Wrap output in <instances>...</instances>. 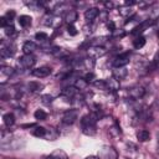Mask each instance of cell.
Wrapping results in <instances>:
<instances>
[{"instance_id":"6da1fadb","label":"cell","mask_w":159,"mask_h":159,"mask_svg":"<svg viewBox=\"0 0 159 159\" xmlns=\"http://www.w3.org/2000/svg\"><path fill=\"white\" fill-rule=\"evenodd\" d=\"M96 123H97V117L94 114H86L84 117H82L81 124L83 133L93 135L96 133Z\"/></svg>"},{"instance_id":"7a4b0ae2","label":"cell","mask_w":159,"mask_h":159,"mask_svg":"<svg viewBox=\"0 0 159 159\" xmlns=\"http://www.w3.org/2000/svg\"><path fill=\"white\" fill-rule=\"evenodd\" d=\"M36 63V57L34 55H24L20 61H19V65L22 67V68H31L34 67V65Z\"/></svg>"},{"instance_id":"3957f363","label":"cell","mask_w":159,"mask_h":159,"mask_svg":"<svg viewBox=\"0 0 159 159\" xmlns=\"http://www.w3.org/2000/svg\"><path fill=\"white\" fill-rule=\"evenodd\" d=\"M129 62V52H125V53H122L119 56H117L113 61V66L116 68H122L124 67L127 63Z\"/></svg>"},{"instance_id":"277c9868","label":"cell","mask_w":159,"mask_h":159,"mask_svg":"<svg viewBox=\"0 0 159 159\" xmlns=\"http://www.w3.org/2000/svg\"><path fill=\"white\" fill-rule=\"evenodd\" d=\"M14 52H15V46L12 43H10V42H7V43L2 42L1 43V47H0L1 57H10L14 55Z\"/></svg>"},{"instance_id":"5b68a950","label":"cell","mask_w":159,"mask_h":159,"mask_svg":"<svg viewBox=\"0 0 159 159\" xmlns=\"http://www.w3.org/2000/svg\"><path fill=\"white\" fill-rule=\"evenodd\" d=\"M99 159H117L118 155H117V152L111 148V147H107V148H103L102 152L99 153Z\"/></svg>"},{"instance_id":"8992f818","label":"cell","mask_w":159,"mask_h":159,"mask_svg":"<svg viewBox=\"0 0 159 159\" xmlns=\"http://www.w3.org/2000/svg\"><path fill=\"white\" fill-rule=\"evenodd\" d=\"M50 73H51V68H50V67H47V66L37 67V68H34V70L31 71V75H32V76H35V77H39V78L47 77Z\"/></svg>"},{"instance_id":"52a82bcc","label":"cell","mask_w":159,"mask_h":159,"mask_svg":"<svg viewBox=\"0 0 159 159\" xmlns=\"http://www.w3.org/2000/svg\"><path fill=\"white\" fill-rule=\"evenodd\" d=\"M76 119H77V111L70 109V111L65 112V114L62 116V122L65 124H72Z\"/></svg>"},{"instance_id":"ba28073f","label":"cell","mask_w":159,"mask_h":159,"mask_svg":"<svg viewBox=\"0 0 159 159\" xmlns=\"http://www.w3.org/2000/svg\"><path fill=\"white\" fill-rule=\"evenodd\" d=\"M128 93H129V96H130L132 98L139 99V98H142V97L145 94V89H144L143 87H140V86H135V87L130 88V89L128 91Z\"/></svg>"},{"instance_id":"9c48e42d","label":"cell","mask_w":159,"mask_h":159,"mask_svg":"<svg viewBox=\"0 0 159 159\" xmlns=\"http://www.w3.org/2000/svg\"><path fill=\"white\" fill-rule=\"evenodd\" d=\"M98 14H99V10H98L97 7H89V9L86 10V12H84V19H86L88 22H91V21H93V20L98 16Z\"/></svg>"},{"instance_id":"30bf717a","label":"cell","mask_w":159,"mask_h":159,"mask_svg":"<svg viewBox=\"0 0 159 159\" xmlns=\"http://www.w3.org/2000/svg\"><path fill=\"white\" fill-rule=\"evenodd\" d=\"M88 53L93 57H99V56H103L106 53V50L102 46H93V47L88 48Z\"/></svg>"},{"instance_id":"8fae6325","label":"cell","mask_w":159,"mask_h":159,"mask_svg":"<svg viewBox=\"0 0 159 159\" xmlns=\"http://www.w3.org/2000/svg\"><path fill=\"white\" fill-rule=\"evenodd\" d=\"M36 48H37V46H36V43L32 42V41H26V42L24 43V46H22V51L25 52V55H32V52H34Z\"/></svg>"},{"instance_id":"7c38bea8","label":"cell","mask_w":159,"mask_h":159,"mask_svg":"<svg viewBox=\"0 0 159 159\" xmlns=\"http://www.w3.org/2000/svg\"><path fill=\"white\" fill-rule=\"evenodd\" d=\"M47 159H67V154L62 149H56L48 155Z\"/></svg>"},{"instance_id":"4fadbf2b","label":"cell","mask_w":159,"mask_h":159,"mask_svg":"<svg viewBox=\"0 0 159 159\" xmlns=\"http://www.w3.org/2000/svg\"><path fill=\"white\" fill-rule=\"evenodd\" d=\"M77 17H78V15H77V11H75V10H68V11L66 12V15H65V20H66L70 25H72V24L77 20Z\"/></svg>"},{"instance_id":"5bb4252c","label":"cell","mask_w":159,"mask_h":159,"mask_svg":"<svg viewBox=\"0 0 159 159\" xmlns=\"http://www.w3.org/2000/svg\"><path fill=\"white\" fill-rule=\"evenodd\" d=\"M137 138H138L139 142H147V140L150 139V133L148 130H145V129H142V130H139L137 133Z\"/></svg>"},{"instance_id":"9a60e30c","label":"cell","mask_w":159,"mask_h":159,"mask_svg":"<svg viewBox=\"0 0 159 159\" xmlns=\"http://www.w3.org/2000/svg\"><path fill=\"white\" fill-rule=\"evenodd\" d=\"M77 91L78 89L75 86H68V87H66V88L62 89V94L66 96V97H73L77 93Z\"/></svg>"},{"instance_id":"2e32d148","label":"cell","mask_w":159,"mask_h":159,"mask_svg":"<svg viewBox=\"0 0 159 159\" xmlns=\"http://www.w3.org/2000/svg\"><path fill=\"white\" fill-rule=\"evenodd\" d=\"M31 17L29 16V15H21L20 17H19V25L20 26H22V27H27L30 24H31Z\"/></svg>"},{"instance_id":"e0dca14e","label":"cell","mask_w":159,"mask_h":159,"mask_svg":"<svg viewBox=\"0 0 159 159\" xmlns=\"http://www.w3.org/2000/svg\"><path fill=\"white\" fill-rule=\"evenodd\" d=\"M119 88V81L116 80L114 77L111 78L109 81H107V89H111V91H117Z\"/></svg>"},{"instance_id":"ac0fdd59","label":"cell","mask_w":159,"mask_h":159,"mask_svg":"<svg viewBox=\"0 0 159 159\" xmlns=\"http://www.w3.org/2000/svg\"><path fill=\"white\" fill-rule=\"evenodd\" d=\"M2 119H4V123H5L6 127H10V125H12L15 123V116L12 113H10V112L6 113V114H4Z\"/></svg>"},{"instance_id":"d6986e66","label":"cell","mask_w":159,"mask_h":159,"mask_svg":"<svg viewBox=\"0 0 159 159\" xmlns=\"http://www.w3.org/2000/svg\"><path fill=\"white\" fill-rule=\"evenodd\" d=\"M113 76H114V78L116 80H122V78H124L125 76H127V70H124L123 67L122 68H116L114 71H113Z\"/></svg>"},{"instance_id":"ffe728a7","label":"cell","mask_w":159,"mask_h":159,"mask_svg":"<svg viewBox=\"0 0 159 159\" xmlns=\"http://www.w3.org/2000/svg\"><path fill=\"white\" fill-rule=\"evenodd\" d=\"M87 81H86V78H77V80H75V82H73V86L77 88V89H84L86 87H87Z\"/></svg>"},{"instance_id":"44dd1931","label":"cell","mask_w":159,"mask_h":159,"mask_svg":"<svg viewBox=\"0 0 159 159\" xmlns=\"http://www.w3.org/2000/svg\"><path fill=\"white\" fill-rule=\"evenodd\" d=\"M47 133V130L43 128V127H35L32 130H31V134L35 135V137H45Z\"/></svg>"},{"instance_id":"7402d4cb","label":"cell","mask_w":159,"mask_h":159,"mask_svg":"<svg viewBox=\"0 0 159 159\" xmlns=\"http://www.w3.org/2000/svg\"><path fill=\"white\" fill-rule=\"evenodd\" d=\"M27 87H29V89L31 91V92H36V91H41L42 88H43V86L40 83V82H30L29 84H27Z\"/></svg>"},{"instance_id":"603a6c76","label":"cell","mask_w":159,"mask_h":159,"mask_svg":"<svg viewBox=\"0 0 159 159\" xmlns=\"http://www.w3.org/2000/svg\"><path fill=\"white\" fill-rule=\"evenodd\" d=\"M145 45V39L143 37V36H138L134 41H133V46L135 47V48H140V47H143Z\"/></svg>"},{"instance_id":"cb8c5ba5","label":"cell","mask_w":159,"mask_h":159,"mask_svg":"<svg viewBox=\"0 0 159 159\" xmlns=\"http://www.w3.org/2000/svg\"><path fill=\"white\" fill-rule=\"evenodd\" d=\"M34 116H35L36 119H40V120H45L47 118V113L45 111H42V109H36V112L34 113Z\"/></svg>"},{"instance_id":"d4e9b609","label":"cell","mask_w":159,"mask_h":159,"mask_svg":"<svg viewBox=\"0 0 159 159\" xmlns=\"http://www.w3.org/2000/svg\"><path fill=\"white\" fill-rule=\"evenodd\" d=\"M0 72H1V76H2V77H4V76H5V77H9L10 75H12L14 71H12L11 67H5V66H2Z\"/></svg>"},{"instance_id":"484cf974","label":"cell","mask_w":159,"mask_h":159,"mask_svg":"<svg viewBox=\"0 0 159 159\" xmlns=\"http://www.w3.org/2000/svg\"><path fill=\"white\" fill-rule=\"evenodd\" d=\"M94 86H96V87H99V88H102V89H107V81H106V80L96 81V82H94Z\"/></svg>"},{"instance_id":"4316f807","label":"cell","mask_w":159,"mask_h":159,"mask_svg":"<svg viewBox=\"0 0 159 159\" xmlns=\"http://www.w3.org/2000/svg\"><path fill=\"white\" fill-rule=\"evenodd\" d=\"M35 39L39 41H45V40H47V34L46 32H37L35 35Z\"/></svg>"},{"instance_id":"83f0119b","label":"cell","mask_w":159,"mask_h":159,"mask_svg":"<svg viewBox=\"0 0 159 159\" xmlns=\"http://www.w3.org/2000/svg\"><path fill=\"white\" fill-rule=\"evenodd\" d=\"M0 25H1L2 27H7L9 25H11V22H10L5 16H2V17H0Z\"/></svg>"},{"instance_id":"f1b7e54d","label":"cell","mask_w":159,"mask_h":159,"mask_svg":"<svg viewBox=\"0 0 159 159\" xmlns=\"http://www.w3.org/2000/svg\"><path fill=\"white\" fill-rule=\"evenodd\" d=\"M14 16H15V11H14V10L7 11V12H6V15H5V17H6V19H7L10 22H11V20L14 19Z\"/></svg>"},{"instance_id":"f546056e","label":"cell","mask_w":159,"mask_h":159,"mask_svg":"<svg viewBox=\"0 0 159 159\" xmlns=\"http://www.w3.org/2000/svg\"><path fill=\"white\" fill-rule=\"evenodd\" d=\"M6 30H5V34L6 35H12L14 32H15V29H14V26L12 25H9L7 27H5Z\"/></svg>"},{"instance_id":"4dcf8cb0","label":"cell","mask_w":159,"mask_h":159,"mask_svg":"<svg viewBox=\"0 0 159 159\" xmlns=\"http://www.w3.org/2000/svg\"><path fill=\"white\" fill-rule=\"evenodd\" d=\"M67 31H68V34H70V35H72V36H75V35L77 34V31H76V29H75V26H73V25H68Z\"/></svg>"},{"instance_id":"1f68e13d","label":"cell","mask_w":159,"mask_h":159,"mask_svg":"<svg viewBox=\"0 0 159 159\" xmlns=\"http://www.w3.org/2000/svg\"><path fill=\"white\" fill-rule=\"evenodd\" d=\"M42 99H43L45 103H50L52 101V97L51 96H42Z\"/></svg>"},{"instance_id":"d6a6232c","label":"cell","mask_w":159,"mask_h":159,"mask_svg":"<svg viewBox=\"0 0 159 159\" xmlns=\"http://www.w3.org/2000/svg\"><path fill=\"white\" fill-rule=\"evenodd\" d=\"M108 27H111V30H112V31H114V30H116V29H114V24H113V22H109V24H108Z\"/></svg>"},{"instance_id":"836d02e7","label":"cell","mask_w":159,"mask_h":159,"mask_svg":"<svg viewBox=\"0 0 159 159\" xmlns=\"http://www.w3.org/2000/svg\"><path fill=\"white\" fill-rule=\"evenodd\" d=\"M84 159H99V158L96 157V155H89V157H87V158H84Z\"/></svg>"},{"instance_id":"e575fe53","label":"cell","mask_w":159,"mask_h":159,"mask_svg":"<svg viewBox=\"0 0 159 159\" xmlns=\"http://www.w3.org/2000/svg\"><path fill=\"white\" fill-rule=\"evenodd\" d=\"M158 36H159V31H158Z\"/></svg>"}]
</instances>
